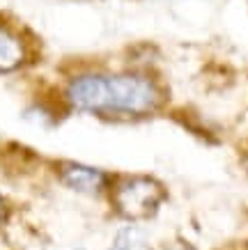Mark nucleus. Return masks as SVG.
<instances>
[{
	"label": "nucleus",
	"mask_w": 248,
	"mask_h": 250,
	"mask_svg": "<svg viewBox=\"0 0 248 250\" xmlns=\"http://www.w3.org/2000/svg\"><path fill=\"white\" fill-rule=\"evenodd\" d=\"M161 202V186L150 177H131L117 186L115 190V205L122 216L127 218H147L157 211Z\"/></svg>",
	"instance_id": "nucleus-2"
},
{
	"label": "nucleus",
	"mask_w": 248,
	"mask_h": 250,
	"mask_svg": "<svg viewBox=\"0 0 248 250\" xmlns=\"http://www.w3.org/2000/svg\"><path fill=\"white\" fill-rule=\"evenodd\" d=\"M23 44L14 32L0 25V71H14L23 62Z\"/></svg>",
	"instance_id": "nucleus-4"
},
{
	"label": "nucleus",
	"mask_w": 248,
	"mask_h": 250,
	"mask_svg": "<svg viewBox=\"0 0 248 250\" xmlns=\"http://www.w3.org/2000/svg\"><path fill=\"white\" fill-rule=\"evenodd\" d=\"M143 243V234L138 232L135 228H124L117 232L111 250H138Z\"/></svg>",
	"instance_id": "nucleus-5"
},
{
	"label": "nucleus",
	"mask_w": 248,
	"mask_h": 250,
	"mask_svg": "<svg viewBox=\"0 0 248 250\" xmlns=\"http://www.w3.org/2000/svg\"><path fill=\"white\" fill-rule=\"evenodd\" d=\"M67 99L88 113L145 115L161 106V90L143 74H85L69 83Z\"/></svg>",
	"instance_id": "nucleus-1"
},
{
	"label": "nucleus",
	"mask_w": 248,
	"mask_h": 250,
	"mask_svg": "<svg viewBox=\"0 0 248 250\" xmlns=\"http://www.w3.org/2000/svg\"><path fill=\"white\" fill-rule=\"evenodd\" d=\"M62 182L67 184L69 188L81 190V193H97L106 184V174L97 167L81 166V163H67L62 166Z\"/></svg>",
	"instance_id": "nucleus-3"
},
{
	"label": "nucleus",
	"mask_w": 248,
	"mask_h": 250,
	"mask_svg": "<svg viewBox=\"0 0 248 250\" xmlns=\"http://www.w3.org/2000/svg\"><path fill=\"white\" fill-rule=\"evenodd\" d=\"M0 218H2V202H0Z\"/></svg>",
	"instance_id": "nucleus-6"
}]
</instances>
